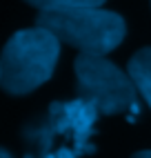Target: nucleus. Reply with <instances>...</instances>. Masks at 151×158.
Listing matches in <instances>:
<instances>
[{"label":"nucleus","instance_id":"obj_1","mask_svg":"<svg viewBox=\"0 0 151 158\" xmlns=\"http://www.w3.org/2000/svg\"><path fill=\"white\" fill-rule=\"evenodd\" d=\"M60 56V40L42 27L20 29L0 54V87L14 96L38 89L51 78Z\"/></svg>","mask_w":151,"mask_h":158},{"label":"nucleus","instance_id":"obj_3","mask_svg":"<svg viewBox=\"0 0 151 158\" xmlns=\"http://www.w3.org/2000/svg\"><path fill=\"white\" fill-rule=\"evenodd\" d=\"M36 25L51 31L60 43L80 49V54L107 56L124 40L122 16L102 7H80L62 11H40Z\"/></svg>","mask_w":151,"mask_h":158},{"label":"nucleus","instance_id":"obj_5","mask_svg":"<svg viewBox=\"0 0 151 158\" xmlns=\"http://www.w3.org/2000/svg\"><path fill=\"white\" fill-rule=\"evenodd\" d=\"M127 73L131 76L133 85L140 91V96L145 98V102L151 107V47L140 49L129 58Z\"/></svg>","mask_w":151,"mask_h":158},{"label":"nucleus","instance_id":"obj_7","mask_svg":"<svg viewBox=\"0 0 151 158\" xmlns=\"http://www.w3.org/2000/svg\"><path fill=\"white\" fill-rule=\"evenodd\" d=\"M131 158H151V152L147 149V152H138V154H133Z\"/></svg>","mask_w":151,"mask_h":158},{"label":"nucleus","instance_id":"obj_6","mask_svg":"<svg viewBox=\"0 0 151 158\" xmlns=\"http://www.w3.org/2000/svg\"><path fill=\"white\" fill-rule=\"evenodd\" d=\"M38 11H62V9H80V7H100L104 0H25Z\"/></svg>","mask_w":151,"mask_h":158},{"label":"nucleus","instance_id":"obj_2","mask_svg":"<svg viewBox=\"0 0 151 158\" xmlns=\"http://www.w3.org/2000/svg\"><path fill=\"white\" fill-rule=\"evenodd\" d=\"M98 116V109L82 98L53 102L47 118L27 129V140L36 158H80L93 149L89 138Z\"/></svg>","mask_w":151,"mask_h":158},{"label":"nucleus","instance_id":"obj_8","mask_svg":"<svg viewBox=\"0 0 151 158\" xmlns=\"http://www.w3.org/2000/svg\"><path fill=\"white\" fill-rule=\"evenodd\" d=\"M0 158H14L11 154H9L7 149H2V147H0Z\"/></svg>","mask_w":151,"mask_h":158},{"label":"nucleus","instance_id":"obj_4","mask_svg":"<svg viewBox=\"0 0 151 158\" xmlns=\"http://www.w3.org/2000/svg\"><path fill=\"white\" fill-rule=\"evenodd\" d=\"M78 98L93 105L98 114L113 116L120 111H138L136 85L129 73L118 69L104 56L80 54L73 62Z\"/></svg>","mask_w":151,"mask_h":158}]
</instances>
